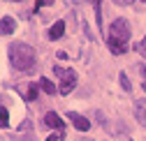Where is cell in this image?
I'll return each mask as SVG.
<instances>
[{"label": "cell", "mask_w": 146, "mask_h": 141, "mask_svg": "<svg viewBox=\"0 0 146 141\" xmlns=\"http://www.w3.org/2000/svg\"><path fill=\"white\" fill-rule=\"evenodd\" d=\"M63 35H65V21H56V23L49 28V40H53V42L60 40Z\"/></svg>", "instance_id": "obj_8"}, {"label": "cell", "mask_w": 146, "mask_h": 141, "mask_svg": "<svg viewBox=\"0 0 146 141\" xmlns=\"http://www.w3.org/2000/svg\"><path fill=\"white\" fill-rule=\"evenodd\" d=\"M53 0H37V7H51Z\"/></svg>", "instance_id": "obj_16"}, {"label": "cell", "mask_w": 146, "mask_h": 141, "mask_svg": "<svg viewBox=\"0 0 146 141\" xmlns=\"http://www.w3.org/2000/svg\"><path fill=\"white\" fill-rule=\"evenodd\" d=\"M12 3H21V0H12Z\"/></svg>", "instance_id": "obj_21"}, {"label": "cell", "mask_w": 146, "mask_h": 141, "mask_svg": "<svg viewBox=\"0 0 146 141\" xmlns=\"http://www.w3.org/2000/svg\"><path fill=\"white\" fill-rule=\"evenodd\" d=\"M7 125H9V111L0 107V127H7Z\"/></svg>", "instance_id": "obj_11"}, {"label": "cell", "mask_w": 146, "mask_h": 141, "mask_svg": "<svg viewBox=\"0 0 146 141\" xmlns=\"http://www.w3.org/2000/svg\"><path fill=\"white\" fill-rule=\"evenodd\" d=\"M67 118L72 120V125H74L79 132H88V130H90V120H88L86 116H81V113H77V111H67Z\"/></svg>", "instance_id": "obj_5"}, {"label": "cell", "mask_w": 146, "mask_h": 141, "mask_svg": "<svg viewBox=\"0 0 146 141\" xmlns=\"http://www.w3.org/2000/svg\"><path fill=\"white\" fill-rule=\"evenodd\" d=\"M95 120H98V123H100V125H104V116H102V113H100V111H95Z\"/></svg>", "instance_id": "obj_17"}, {"label": "cell", "mask_w": 146, "mask_h": 141, "mask_svg": "<svg viewBox=\"0 0 146 141\" xmlns=\"http://www.w3.org/2000/svg\"><path fill=\"white\" fill-rule=\"evenodd\" d=\"M107 46L111 49V53H116V56H121V53L127 51V44H125V42H118V40H111V37L107 40Z\"/></svg>", "instance_id": "obj_9"}, {"label": "cell", "mask_w": 146, "mask_h": 141, "mask_svg": "<svg viewBox=\"0 0 146 141\" xmlns=\"http://www.w3.org/2000/svg\"><path fill=\"white\" fill-rule=\"evenodd\" d=\"M40 88H42L46 95H53V93H56V86H53L49 79H42V81H40Z\"/></svg>", "instance_id": "obj_10"}, {"label": "cell", "mask_w": 146, "mask_h": 141, "mask_svg": "<svg viewBox=\"0 0 146 141\" xmlns=\"http://www.w3.org/2000/svg\"><path fill=\"white\" fill-rule=\"evenodd\" d=\"M56 76H60V86H58V93L60 95H70L77 86V72L74 69H63V67H56L53 69Z\"/></svg>", "instance_id": "obj_2"}, {"label": "cell", "mask_w": 146, "mask_h": 141, "mask_svg": "<svg viewBox=\"0 0 146 141\" xmlns=\"http://www.w3.org/2000/svg\"><path fill=\"white\" fill-rule=\"evenodd\" d=\"M14 30H16V19L14 16H5L0 21V35H12Z\"/></svg>", "instance_id": "obj_7"}, {"label": "cell", "mask_w": 146, "mask_h": 141, "mask_svg": "<svg viewBox=\"0 0 146 141\" xmlns=\"http://www.w3.org/2000/svg\"><path fill=\"white\" fill-rule=\"evenodd\" d=\"M95 16H98V26H100V30H102V9H100L98 3H95Z\"/></svg>", "instance_id": "obj_15"}, {"label": "cell", "mask_w": 146, "mask_h": 141, "mask_svg": "<svg viewBox=\"0 0 146 141\" xmlns=\"http://www.w3.org/2000/svg\"><path fill=\"white\" fill-rule=\"evenodd\" d=\"M132 0H114V5H130Z\"/></svg>", "instance_id": "obj_18"}, {"label": "cell", "mask_w": 146, "mask_h": 141, "mask_svg": "<svg viewBox=\"0 0 146 141\" xmlns=\"http://www.w3.org/2000/svg\"><path fill=\"white\" fill-rule=\"evenodd\" d=\"M118 81H121V88H123L125 93H130V90H132V83H130V79H127V76H125L123 72H121V76H118Z\"/></svg>", "instance_id": "obj_12"}, {"label": "cell", "mask_w": 146, "mask_h": 141, "mask_svg": "<svg viewBox=\"0 0 146 141\" xmlns=\"http://www.w3.org/2000/svg\"><path fill=\"white\" fill-rule=\"evenodd\" d=\"M9 65L19 72H30L37 65V53L26 42H12L9 44Z\"/></svg>", "instance_id": "obj_1"}, {"label": "cell", "mask_w": 146, "mask_h": 141, "mask_svg": "<svg viewBox=\"0 0 146 141\" xmlns=\"http://www.w3.org/2000/svg\"><path fill=\"white\" fill-rule=\"evenodd\" d=\"M109 37L118 40V42H127L130 40V23L125 19H116L111 26H109Z\"/></svg>", "instance_id": "obj_3"}, {"label": "cell", "mask_w": 146, "mask_h": 141, "mask_svg": "<svg viewBox=\"0 0 146 141\" xmlns=\"http://www.w3.org/2000/svg\"><path fill=\"white\" fill-rule=\"evenodd\" d=\"M44 125H46V127H51V130L65 132V120H63L56 111H46V116H44Z\"/></svg>", "instance_id": "obj_4"}, {"label": "cell", "mask_w": 146, "mask_h": 141, "mask_svg": "<svg viewBox=\"0 0 146 141\" xmlns=\"http://www.w3.org/2000/svg\"><path fill=\"white\" fill-rule=\"evenodd\" d=\"M46 141H58V136H46Z\"/></svg>", "instance_id": "obj_19"}, {"label": "cell", "mask_w": 146, "mask_h": 141, "mask_svg": "<svg viewBox=\"0 0 146 141\" xmlns=\"http://www.w3.org/2000/svg\"><path fill=\"white\" fill-rule=\"evenodd\" d=\"M135 118L139 120L141 127H146V97L135 99Z\"/></svg>", "instance_id": "obj_6"}, {"label": "cell", "mask_w": 146, "mask_h": 141, "mask_svg": "<svg viewBox=\"0 0 146 141\" xmlns=\"http://www.w3.org/2000/svg\"><path fill=\"white\" fill-rule=\"evenodd\" d=\"M26 99H28V102L37 99V86H35V83H30V86H28V90H26Z\"/></svg>", "instance_id": "obj_13"}, {"label": "cell", "mask_w": 146, "mask_h": 141, "mask_svg": "<svg viewBox=\"0 0 146 141\" xmlns=\"http://www.w3.org/2000/svg\"><path fill=\"white\" fill-rule=\"evenodd\" d=\"M135 49L139 51V56H144V58H146V35H144V40H141V42H137V44H135Z\"/></svg>", "instance_id": "obj_14"}, {"label": "cell", "mask_w": 146, "mask_h": 141, "mask_svg": "<svg viewBox=\"0 0 146 141\" xmlns=\"http://www.w3.org/2000/svg\"><path fill=\"white\" fill-rule=\"evenodd\" d=\"M79 141H93V139H84V136H81V139H79Z\"/></svg>", "instance_id": "obj_20"}, {"label": "cell", "mask_w": 146, "mask_h": 141, "mask_svg": "<svg viewBox=\"0 0 146 141\" xmlns=\"http://www.w3.org/2000/svg\"><path fill=\"white\" fill-rule=\"evenodd\" d=\"M144 3H146V0H144Z\"/></svg>", "instance_id": "obj_22"}]
</instances>
